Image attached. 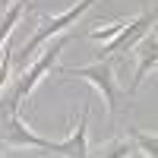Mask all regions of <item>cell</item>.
I'll use <instances>...</instances> for the list:
<instances>
[{"mask_svg": "<svg viewBox=\"0 0 158 158\" xmlns=\"http://www.w3.org/2000/svg\"><path fill=\"white\" fill-rule=\"evenodd\" d=\"M67 41H70V35L57 38V41H54V44H51V48L44 51V57H41V60H35L32 67H29V70H25V73L19 76V82H16V92L10 95V108H6V114H16V111H19V104H22L25 98L32 95V89H35L38 82H41V76H44V73H48V70L57 63V57H60V51L67 48Z\"/></svg>", "mask_w": 158, "mask_h": 158, "instance_id": "cell-1", "label": "cell"}, {"mask_svg": "<svg viewBox=\"0 0 158 158\" xmlns=\"http://www.w3.org/2000/svg\"><path fill=\"white\" fill-rule=\"evenodd\" d=\"M63 73H67V76H82V79H89V82L101 92L104 104H108V117H111V123H114V117H117V85H114V70H111V63H108V60H98V63H92V67H70V70H63Z\"/></svg>", "mask_w": 158, "mask_h": 158, "instance_id": "cell-2", "label": "cell"}, {"mask_svg": "<svg viewBox=\"0 0 158 158\" xmlns=\"http://www.w3.org/2000/svg\"><path fill=\"white\" fill-rule=\"evenodd\" d=\"M92 3H95V0H79V3H76V6H70L67 13H60V16L48 19V22L41 25V29H35V32H32V38H29V41L22 44V54H25V57H32L35 51H38V48H41V44L48 41V38H51V35H60L63 29H67V25L79 22V16H82V13H85V10H89Z\"/></svg>", "mask_w": 158, "mask_h": 158, "instance_id": "cell-3", "label": "cell"}, {"mask_svg": "<svg viewBox=\"0 0 158 158\" xmlns=\"http://www.w3.org/2000/svg\"><path fill=\"white\" fill-rule=\"evenodd\" d=\"M3 142L6 146H25V149H41L48 155H54L57 152V142H51L44 136H38L32 133L29 127H25L16 114H6V127H3Z\"/></svg>", "mask_w": 158, "mask_h": 158, "instance_id": "cell-4", "label": "cell"}, {"mask_svg": "<svg viewBox=\"0 0 158 158\" xmlns=\"http://www.w3.org/2000/svg\"><path fill=\"white\" fill-rule=\"evenodd\" d=\"M155 19H158V10H146L139 19H133L130 25H123V32L114 38V41L104 48V51H98V60H104V57H111V54H117V51H123V48H133L142 35H146L152 25H155Z\"/></svg>", "mask_w": 158, "mask_h": 158, "instance_id": "cell-5", "label": "cell"}, {"mask_svg": "<svg viewBox=\"0 0 158 158\" xmlns=\"http://www.w3.org/2000/svg\"><path fill=\"white\" fill-rule=\"evenodd\" d=\"M85 123H89V108H82V114H79V123H76V130H73V136L57 142V152H54L57 158H89Z\"/></svg>", "mask_w": 158, "mask_h": 158, "instance_id": "cell-6", "label": "cell"}, {"mask_svg": "<svg viewBox=\"0 0 158 158\" xmlns=\"http://www.w3.org/2000/svg\"><path fill=\"white\" fill-rule=\"evenodd\" d=\"M136 54H139V67H136V76H133V82H130V89H139V82L149 76V70L158 63V35L155 32L136 41Z\"/></svg>", "mask_w": 158, "mask_h": 158, "instance_id": "cell-7", "label": "cell"}, {"mask_svg": "<svg viewBox=\"0 0 158 158\" xmlns=\"http://www.w3.org/2000/svg\"><path fill=\"white\" fill-rule=\"evenodd\" d=\"M25 10H29V0H19L16 6H6V10H3V19H0V44L6 41V35L13 32V25L19 22V16H22Z\"/></svg>", "mask_w": 158, "mask_h": 158, "instance_id": "cell-8", "label": "cell"}, {"mask_svg": "<svg viewBox=\"0 0 158 158\" xmlns=\"http://www.w3.org/2000/svg\"><path fill=\"white\" fill-rule=\"evenodd\" d=\"M133 155V136L127 139H111L108 146L98 152V158H130Z\"/></svg>", "mask_w": 158, "mask_h": 158, "instance_id": "cell-9", "label": "cell"}, {"mask_svg": "<svg viewBox=\"0 0 158 158\" xmlns=\"http://www.w3.org/2000/svg\"><path fill=\"white\" fill-rule=\"evenodd\" d=\"M130 136H133V142H136V146L146 152L149 158H158V136H146V133H139L136 127L130 130Z\"/></svg>", "mask_w": 158, "mask_h": 158, "instance_id": "cell-10", "label": "cell"}, {"mask_svg": "<svg viewBox=\"0 0 158 158\" xmlns=\"http://www.w3.org/2000/svg\"><path fill=\"white\" fill-rule=\"evenodd\" d=\"M10 6V0H0V10H6Z\"/></svg>", "mask_w": 158, "mask_h": 158, "instance_id": "cell-11", "label": "cell"}, {"mask_svg": "<svg viewBox=\"0 0 158 158\" xmlns=\"http://www.w3.org/2000/svg\"><path fill=\"white\" fill-rule=\"evenodd\" d=\"M152 32H155V35H158V25H152Z\"/></svg>", "mask_w": 158, "mask_h": 158, "instance_id": "cell-12", "label": "cell"}]
</instances>
